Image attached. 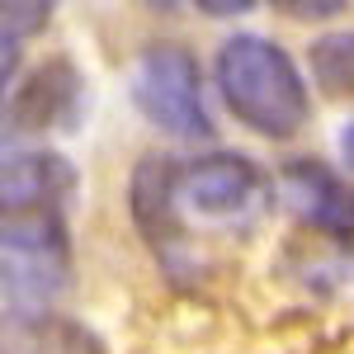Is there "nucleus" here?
Masks as SVG:
<instances>
[{"instance_id": "obj_1", "label": "nucleus", "mask_w": 354, "mask_h": 354, "mask_svg": "<svg viewBox=\"0 0 354 354\" xmlns=\"http://www.w3.org/2000/svg\"><path fill=\"white\" fill-rule=\"evenodd\" d=\"M218 90L227 109L260 137H293L307 123V85L293 57L260 33H236L218 53Z\"/></svg>"}, {"instance_id": "obj_6", "label": "nucleus", "mask_w": 354, "mask_h": 354, "mask_svg": "<svg viewBox=\"0 0 354 354\" xmlns=\"http://www.w3.org/2000/svg\"><path fill=\"white\" fill-rule=\"evenodd\" d=\"M0 354H104L100 340L57 312H0Z\"/></svg>"}, {"instance_id": "obj_15", "label": "nucleus", "mask_w": 354, "mask_h": 354, "mask_svg": "<svg viewBox=\"0 0 354 354\" xmlns=\"http://www.w3.org/2000/svg\"><path fill=\"white\" fill-rule=\"evenodd\" d=\"M340 151H345V161L354 165V123L345 128V133H340Z\"/></svg>"}, {"instance_id": "obj_5", "label": "nucleus", "mask_w": 354, "mask_h": 354, "mask_svg": "<svg viewBox=\"0 0 354 354\" xmlns=\"http://www.w3.org/2000/svg\"><path fill=\"white\" fill-rule=\"evenodd\" d=\"M128 208H133L137 232L147 236V245L165 255L180 241V165L175 156H142L133 170V189H128Z\"/></svg>"}, {"instance_id": "obj_8", "label": "nucleus", "mask_w": 354, "mask_h": 354, "mask_svg": "<svg viewBox=\"0 0 354 354\" xmlns=\"http://www.w3.org/2000/svg\"><path fill=\"white\" fill-rule=\"evenodd\" d=\"M283 185H288V194L298 198V208L317 227L354 236V185H345L335 170H326L317 161H298L283 170Z\"/></svg>"}, {"instance_id": "obj_10", "label": "nucleus", "mask_w": 354, "mask_h": 354, "mask_svg": "<svg viewBox=\"0 0 354 354\" xmlns=\"http://www.w3.org/2000/svg\"><path fill=\"white\" fill-rule=\"evenodd\" d=\"M312 76L330 95H354V33H326L312 43Z\"/></svg>"}, {"instance_id": "obj_3", "label": "nucleus", "mask_w": 354, "mask_h": 354, "mask_svg": "<svg viewBox=\"0 0 354 354\" xmlns=\"http://www.w3.org/2000/svg\"><path fill=\"white\" fill-rule=\"evenodd\" d=\"M133 100L161 133L170 137H203L208 133V109H203V81L194 53L161 43L147 48L133 71Z\"/></svg>"}, {"instance_id": "obj_11", "label": "nucleus", "mask_w": 354, "mask_h": 354, "mask_svg": "<svg viewBox=\"0 0 354 354\" xmlns=\"http://www.w3.org/2000/svg\"><path fill=\"white\" fill-rule=\"evenodd\" d=\"M48 15H53V5H43V0H24V5H0V33L19 43L24 33H38V28L48 24Z\"/></svg>"}, {"instance_id": "obj_4", "label": "nucleus", "mask_w": 354, "mask_h": 354, "mask_svg": "<svg viewBox=\"0 0 354 354\" xmlns=\"http://www.w3.org/2000/svg\"><path fill=\"white\" fill-rule=\"evenodd\" d=\"M260 194V175L245 156H198V161L180 165V203H189L203 218H236L255 203Z\"/></svg>"}, {"instance_id": "obj_13", "label": "nucleus", "mask_w": 354, "mask_h": 354, "mask_svg": "<svg viewBox=\"0 0 354 354\" xmlns=\"http://www.w3.org/2000/svg\"><path fill=\"white\" fill-rule=\"evenodd\" d=\"M15 62H19V43L0 33V100H5V85H10V76H15Z\"/></svg>"}, {"instance_id": "obj_12", "label": "nucleus", "mask_w": 354, "mask_h": 354, "mask_svg": "<svg viewBox=\"0 0 354 354\" xmlns=\"http://www.w3.org/2000/svg\"><path fill=\"white\" fill-rule=\"evenodd\" d=\"M279 10H288V15H312V19H326V15H340L345 5H340V0H312V5L288 0V5H279Z\"/></svg>"}, {"instance_id": "obj_2", "label": "nucleus", "mask_w": 354, "mask_h": 354, "mask_svg": "<svg viewBox=\"0 0 354 354\" xmlns=\"http://www.w3.org/2000/svg\"><path fill=\"white\" fill-rule=\"evenodd\" d=\"M76 175L57 151L0 156V250H66V198Z\"/></svg>"}, {"instance_id": "obj_14", "label": "nucleus", "mask_w": 354, "mask_h": 354, "mask_svg": "<svg viewBox=\"0 0 354 354\" xmlns=\"http://www.w3.org/2000/svg\"><path fill=\"white\" fill-rule=\"evenodd\" d=\"M198 10H208V15H241V10H250V0H236V5H227V0H203Z\"/></svg>"}, {"instance_id": "obj_7", "label": "nucleus", "mask_w": 354, "mask_h": 354, "mask_svg": "<svg viewBox=\"0 0 354 354\" xmlns=\"http://www.w3.org/2000/svg\"><path fill=\"white\" fill-rule=\"evenodd\" d=\"M66 288V250L28 255L0 250V293L15 302V312H48Z\"/></svg>"}, {"instance_id": "obj_9", "label": "nucleus", "mask_w": 354, "mask_h": 354, "mask_svg": "<svg viewBox=\"0 0 354 354\" xmlns=\"http://www.w3.org/2000/svg\"><path fill=\"white\" fill-rule=\"evenodd\" d=\"M71 100H76V71H71L66 62H48V66H38V71L15 90V100H10V123L24 128V133L53 128L57 118L71 113Z\"/></svg>"}]
</instances>
